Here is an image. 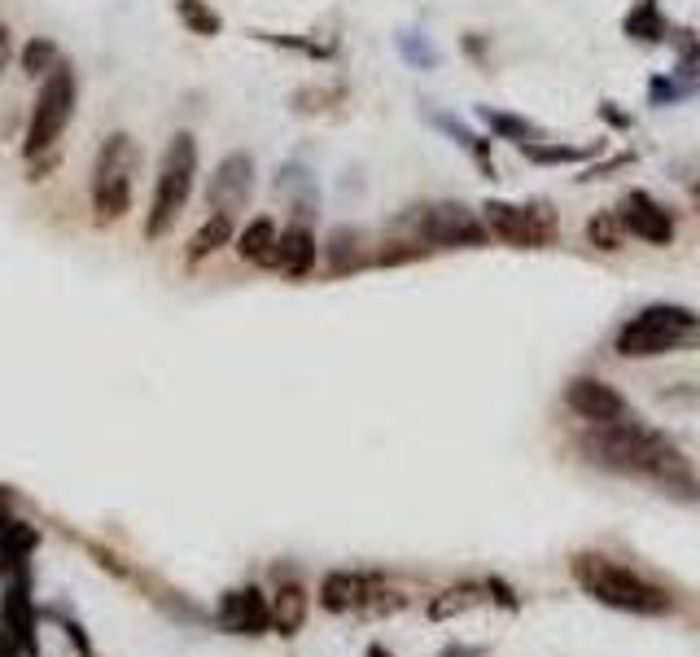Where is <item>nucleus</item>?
I'll use <instances>...</instances> for the list:
<instances>
[{"label":"nucleus","instance_id":"obj_1","mask_svg":"<svg viewBox=\"0 0 700 657\" xmlns=\"http://www.w3.org/2000/svg\"><path fill=\"white\" fill-rule=\"evenodd\" d=\"M587 452L605 469L657 478V482H670V487H691L687 456L670 443L665 434H657V429H648V425H639L631 416L613 421V425H596V434L587 438Z\"/></svg>","mask_w":700,"mask_h":657},{"label":"nucleus","instance_id":"obj_2","mask_svg":"<svg viewBox=\"0 0 700 657\" xmlns=\"http://www.w3.org/2000/svg\"><path fill=\"white\" fill-rule=\"evenodd\" d=\"M137 176H141V145L132 132H109L96 145L92 176H88V206L96 229H109L132 215L137 202Z\"/></svg>","mask_w":700,"mask_h":657},{"label":"nucleus","instance_id":"obj_3","mask_svg":"<svg viewBox=\"0 0 700 657\" xmlns=\"http://www.w3.org/2000/svg\"><path fill=\"white\" fill-rule=\"evenodd\" d=\"M197 189V137L193 132H171V141L163 145L158 158V176H154V193H150V210H145V242H163L176 233V224L184 219L189 202Z\"/></svg>","mask_w":700,"mask_h":657},{"label":"nucleus","instance_id":"obj_4","mask_svg":"<svg viewBox=\"0 0 700 657\" xmlns=\"http://www.w3.org/2000/svg\"><path fill=\"white\" fill-rule=\"evenodd\" d=\"M569 575H573V583L587 592L592 601H600V605H609V609L644 614V618L670 609V596H665L657 583L639 579L635 570L618 566L613 557H600V553H573V557H569Z\"/></svg>","mask_w":700,"mask_h":657},{"label":"nucleus","instance_id":"obj_5","mask_svg":"<svg viewBox=\"0 0 700 657\" xmlns=\"http://www.w3.org/2000/svg\"><path fill=\"white\" fill-rule=\"evenodd\" d=\"M75 105H79V70L75 62H57L40 88H36V101L27 110V132H23V158L36 163L53 150H62V137L75 119Z\"/></svg>","mask_w":700,"mask_h":657},{"label":"nucleus","instance_id":"obj_6","mask_svg":"<svg viewBox=\"0 0 700 657\" xmlns=\"http://www.w3.org/2000/svg\"><path fill=\"white\" fill-rule=\"evenodd\" d=\"M691 343H700V315L678 302H652L618 328L613 351L622 360H657V356H670Z\"/></svg>","mask_w":700,"mask_h":657},{"label":"nucleus","instance_id":"obj_7","mask_svg":"<svg viewBox=\"0 0 700 657\" xmlns=\"http://www.w3.org/2000/svg\"><path fill=\"white\" fill-rule=\"evenodd\" d=\"M403 224L416 233L420 246L429 250H478L491 242V229L478 210H469L464 202H429V206H412V215H403Z\"/></svg>","mask_w":700,"mask_h":657},{"label":"nucleus","instance_id":"obj_8","mask_svg":"<svg viewBox=\"0 0 700 657\" xmlns=\"http://www.w3.org/2000/svg\"><path fill=\"white\" fill-rule=\"evenodd\" d=\"M482 219L495 242L504 246H517V250H543L560 237V215L543 202H530V206H513V202H482Z\"/></svg>","mask_w":700,"mask_h":657},{"label":"nucleus","instance_id":"obj_9","mask_svg":"<svg viewBox=\"0 0 700 657\" xmlns=\"http://www.w3.org/2000/svg\"><path fill=\"white\" fill-rule=\"evenodd\" d=\"M255 154L250 150H232L215 163L210 180H206V210H219V215H232V219H242V210L250 206L255 197Z\"/></svg>","mask_w":700,"mask_h":657},{"label":"nucleus","instance_id":"obj_10","mask_svg":"<svg viewBox=\"0 0 700 657\" xmlns=\"http://www.w3.org/2000/svg\"><path fill=\"white\" fill-rule=\"evenodd\" d=\"M565 403H569L573 416L592 421V425H613V421H626V416H631L626 399H622L609 382H600V377H569Z\"/></svg>","mask_w":700,"mask_h":657},{"label":"nucleus","instance_id":"obj_11","mask_svg":"<svg viewBox=\"0 0 700 657\" xmlns=\"http://www.w3.org/2000/svg\"><path fill=\"white\" fill-rule=\"evenodd\" d=\"M618 215H622L626 233L639 237V242H648V246H670L674 242V215L652 193H644V189L626 193V202H622Z\"/></svg>","mask_w":700,"mask_h":657},{"label":"nucleus","instance_id":"obj_12","mask_svg":"<svg viewBox=\"0 0 700 657\" xmlns=\"http://www.w3.org/2000/svg\"><path fill=\"white\" fill-rule=\"evenodd\" d=\"M320 263V242L311 233V224L294 219L289 229H281V242H276V272L285 281H307Z\"/></svg>","mask_w":700,"mask_h":657},{"label":"nucleus","instance_id":"obj_13","mask_svg":"<svg viewBox=\"0 0 700 657\" xmlns=\"http://www.w3.org/2000/svg\"><path fill=\"white\" fill-rule=\"evenodd\" d=\"M320 250H324V268H328L333 276H350V272H360V268L373 263L368 237H364V229H355V224H337V229L324 237Z\"/></svg>","mask_w":700,"mask_h":657},{"label":"nucleus","instance_id":"obj_14","mask_svg":"<svg viewBox=\"0 0 700 657\" xmlns=\"http://www.w3.org/2000/svg\"><path fill=\"white\" fill-rule=\"evenodd\" d=\"M276 242H281L276 219L272 215H255V219H246V224L237 229V237H232V250H237L242 263L268 272V268H276Z\"/></svg>","mask_w":700,"mask_h":657},{"label":"nucleus","instance_id":"obj_15","mask_svg":"<svg viewBox=\"0 0 700 657\" xmlns=\"http://www.w3.org/2000/svg\"><path fill=\"white\" fill-rule=\"evenodd\" d=\"M232 237H237V219H232V215H219V210H206V219H202L197 233H193L189 246H184V268L206 263L210 255H219L223 246H232Z\"/></svg>","mask_w":700,"mask_h":657},{"label":"nucleus","instance_id":"obj_16","mask_svg":"<svg viewBox=\"0 0 700 657\" xmlns=\"http://www.w3.org/2000/svg\"><path fill=\"white\" fill-rule=\"evenodd\" d=\"M622 31L635 44H665L670 40V23H665V14H661L657 0H635L631 14L622 18Z\"/></svg>","mask_w":700,"mask_h":657},{"label":"nucleus","instance_id":"obj_17","mask_svg":"<svg viewBox=\"0 0 700 657\" xmlns=\"http://www.w3.org/2000/svg\"><path fill=\"white\" fill-rule=\"evenodd\" d=\"M176 18H180V27H184L189 36H197V40L223 36V14L210 5V0H176Z\"/></svg>","mask_w":700,"mask_h":657},{"label":"nucleus","instance_id":"obj_18","mask_svg":"<svg viewBox=\"0 0 700 657\" xmlns=\"http://www.w3.org/2000/svg\"><path fill=\"white\" fill-rule=\"evenodd\" d=\"M429 124H433V128H442L446 137H455V141H459V150H469V154L478 158L482 176H487V180H495V163H491V141H487V137L469 132L455 115H433V110H429Z\"/></svg>","mask_w":700,"mask_h":657},{"label":"nucleus","instance_id":"obj_19","mask_svg":"<svg viewBox=\"0 0 700 657\" xmlns=\"http://www.w3.org/2000/svg\"><path fill=\"white\" fill-rule=\"evenodd\" d=\"M281 193H289L294 215L302 219V224H311V215H315V176L307 167H285L281 171Z\"/></svg>","mask_w":700,"mask_h":657},{"label":"nucleus","instance_id":"obj_20","mask_svg":"<svg viewBox=\"0 0 700 657\" xmlns=\"http://www.w3.org/2000/svg\"><path fill=\"white\" fill-rule=\"evenodd\" d=\"M62 62V49H57V40H49V36H31L23 49H18V70L27 75V79H44L53 66Z\"/></svg>","mask_w":700,"mask_h":657},{"label":"nucleus","instance_id":"obj_21","mask_svg":"<svg viewBox=\"0 0 700 657\" xmlns=\"http://www.w3.org/2000/svg\"><path fill=\"white\" fill-rule=\"evenodd\" d=\"M534 167H565V163H582V158H592L596 154V145L592 150H582V145H543V141H526V145H517Z\"/></svg>","mask_w":700,"mask_h":657},{"label":"nucleus","instance_id":"obj_22","mask_svg":"<svg viewBox=\"0 0 700 657\" xmlns=\"http://www.w3.org/2000/svg\"><path fill=\"white\" fill-rule=\"evenodd\" d=\"M587 242H592L596 250H605V255L622 250V242H626V224H622V215H618V210H600V215H592V224H587Z\"/></svg>","mask_w":700,"mask_h":657},{"label":"nucleus","instance_id":"obj_23","mask_svg":"<svg viewBox=\"0 0 700 657\" xmlns=\"http://www.w3.org/2000/svg\"><path fill=\"white\" fill-rule=\"evenodd\" d=\"M487 119V128L500 137V141H513V145H526V141H539V128L521 115H504V110H478Z\"/></svg>","mask_w":700,"mask_h":657},{"label":"nucleus","instance_id":"obj_24","mask_svg":"<svg viewBox=\"0 0 700 657\" xmlns=\"http://www.w3.org/2000/svg\"><path fill=\"white\" fill-rule=\"evenodd\" d=\"M474 605H482V588H451L429 605V618H455V614L474 609Z\"/></svg>","mask_w":700,"mask_h":657},{"label":"nucleus","instance_id":"obj_25","mask_svg":"<svg viewBox=\"0 0 700 657\" xmlns=\"http://www.w3.org/2000/svg\"><path fill=\"white\" fill-rule=\"evenodd\" d=\"M691 92H696V79H683V75H657L648 83V101L652 105H674V101H683Z\"/></svg>","mask_w":700,"mask_h":657},{"label":"nucleus","instance_id":"obj_26","mask_svg":"<svg viewBox=\"0 0 700 657\" xmlns=\"http://www.w3.org/2000/svg\"><path fill=\"white\" fill-rule=\"evenodd\" d=\"M399 49H403V57H407V62H416L420 70H429V66L438 62V53L429 49V40H425L420 31H407V36L399 40Z\"/></svg>","mask_w":700,"mask_h":657},{"label":"nucleus","instance_id":"obj_27","mask_svg":"<svg viewBox=\"0 0 700 657\" xmlns=\"http://www.w3.org/2000/svg\"><path fill=\"white\" fill-rule=\"evenodd\" d=\"M10 62H14V27L0 23V75L10 70Z\"/></svg>","mask_w":700,"mask_h":657},{"label":"nucleus","instance_id":"obj_28","mask_svg":"<svg viewBox=\"0 0 700 657\" xmlns=\"http://www.w3.org/2000/svg\"><path fill=\"white\" fill-rule=\"evenodd\" d=\"M600 119L613 124V128H631V115H622V110H613L609 101H600Z\"/></svg>","mask_w":700,"mask_h":657},{"label":"nucleus","instance_id":"obj_29","mask_svg":"<svg viewBox=\"0 0 700 657\" xmlns=\"http://www.w3.org/2000/svg\"><path fill=\"white\" fill-rule=\"evenodd\" d=\"M464 53H469V57H482V53H487V40H474V36H464Z\"/></svg>","mask_w":700,"mask_h":657},{"label":"nucleus","instance_id":"obj_30","mask_svg":"<svg viewBox=\"0 0 700 657\" xmlns=\"http://www.w3.org/2000/svg\"><path fill=\"white\" fill-rule=\"evenodd\" d=\"M691 206H696V215H700V180H696V189H691Z\"/></svg>","mask_w":700,"mask_h":657}]
</instances>
